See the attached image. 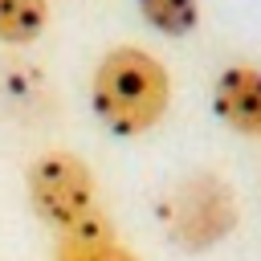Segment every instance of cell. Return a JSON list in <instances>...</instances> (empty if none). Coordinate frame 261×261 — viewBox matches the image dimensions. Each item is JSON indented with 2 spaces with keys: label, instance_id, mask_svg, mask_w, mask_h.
<instances>
[{
  "label": "cell",
  "instance_id": "1",
  "mask_svg": "<svg viewBox=\"0 0 261 261\" xmlns=\"http://www.w3.org/2000/svg\"><path fill=\"white\" fill-rule=\"evenodd\" d=\"M90 106L110 135L139 139L163 122L171 106V73L143 45H114L94 65Z\"/></svg>",
  "mask_w": 261,
  "mask_h": 261
},
{
  "label": "cell",
  "instance_id": "2",
  "mask_svg": "<svg viewBox=\"0 0 261 261\" xmlns=\"http://www.w3.org/2000/svg\"><path fill=\"white\" fill-rule=\"evenodd\" d=\"M237 224H241L237 188L220 171H192L163 200V228L179 253L192 257L212 253L237 232Z\"/></svg>",
  "mask_w": 261,
  "mask_h": 261
},
{
  "label": "cell",
  "instance_id": "3",
  "mask_svg": "<svg viewBox=\"0 0 261 261\" xmlns=\"http://www.w3.org/2000/svg\"><path fill=\"white\" fill-rule=\"evenodd\" d=\"M24 196L33 216L61 232L77 220H86L90 212H98V175L94 167L73 155V151H41L29 167H24Z\"/></svg>",
  "mask_w": 261,
  "mask_h": 261
},
{
  "label": "cell",
  "instance_id": "4",
  "mask_svg": "<svg viewBox=\"0 0 261 261\" xmlns=\"http://www.w3.org/2000/svg\"><path fill=\"white\" fill-rule=\"evenodd\" d=\"M212 114L241 139H261V65L232 61L212 77Z\"/></svg>",
  "mask_w": 261,
  "mask_h": 261
},
{
  "label": "cell",
  "instance_id": "5",
  "mask_svg": "<svg viewBox=\"0 0 261 261\" xmlns=\"http://www.w3.org/2000/svg\"><path fill=\"white\" fill-rule=\"evenodd\" d=\"M0 98L16 110V114H37L49 106L53 86L45 77V69L29 57H20L16 49L8 57H0Z\"/></svg>",
  "mask_w": 261,
  "mask_h": 261
},
{
  "label": "cell",
  "instance_id": "6",
  "mask_svg": "<svg viewBox=\"0 0 261 261\" xmlns=\"http://www.w3.org/2000/svg\"><path fill=\"white\" fill-rule=\"evenodd\" d=\"M114 245H118V228H114L110 212L98 208L86 220L53 232V261H98Z\"/></svg>",
  "mask_w": 261,
  "mask_h": 261
},
{
  "label": "cell",
  "instance_id": "7",
  "mask_svg": "<svg viewBox=\"0 0 261 261\" xmlns=\"http://www.w3.org/2000/svg\"><path fill=\"white\" fill-rule=\"evenodd\" d=\"M49 0H0V45L29 49L49 29Z\"/></svg>",
  "mask_w": 261,
  "mask_h": 261
},
{
  "label": "cell",
  "instance_id": "8",
  "mask_svg": "<svg viewBox=\"0 0 261 261\" xmlns=\"http://www.w3.org/2000/svg\"><path fill=\"white\" fill-rule=\"evenodd\" d=\"M135 8L159 37H192L200 29V0H135Z\"/></svg>",
  "mask_w": 261,
  "mask_h": 261
},
{
  "label": "cell",
  "instance_id": "9",
  "mask_svg": "<svg viewBox=\"0 0 261 261\" xmlns=\"http://www.w3.org/2000/svg\"><path fill=\"white\" fill-rule=\"evenodd\" d=\"M98 261H139V257H135V253H130V249H126V245L118 241V245H114V249H106V253H102Z\"/></svg>",
  "mask_w": 261,
  "mask_h": 261
}]
</instances>
